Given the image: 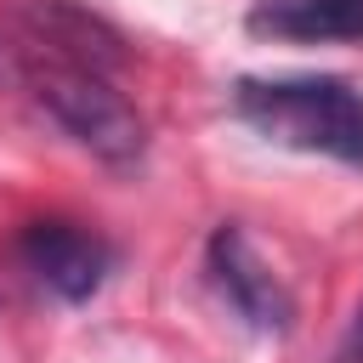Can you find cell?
<instances>
[{"mask_svg":"<svg viewBox=\"0 0 363 363\" xmlns=\"http://www.w3.org/2000/svg\"><path fill=\"white\" fill-rule=\"evenodd\" d=\"M17 261L57 301H91L102 289V278L113 272L108 238L91 227H74V221H28L17 233Z\"/></svg>","mask_w":363,"mask_h":363,"instance_id":"obj_4","label":"cell"},{"mask_svg":"<svg viewBox=\"0 0 363 363\" xmlns=\"http://www.w3.org/2000/svg\"><path fill=\"white\" fill-rule=\"evenodd\" d=\"M23 62V85H28V96L91 153V159H102L108 170H136L142 164V153H147V125H142V113L108 85V74L102 68H91V62H74V57H57V51H45V45H34L28 57H17Z\"/></svg>","mask_w":363,"mask_h":363,"instance_id":"obj_2","label":"cell"},{"mask_svg":"<svg viewBox=\"0 0 363 363\" xmlns=\"http://www.w3.org/2000/svg\"><path fill=\"white\" fill-rule=\"evenodd\" d=\"M329 363H363V306L352 312V323H346V335H340V346H335Z\"/></svg>","mask_w":363,"mask_h":363,"instance_id":"obj_6","label":"cell"},{"mask_svg":"<svg viewBox=\"0 0 363 363\" xmlns=\"http://www.w3.org/2000/svg\"><path fill=\"white\" fill-rule=\"evenodd\" d=\"M233 113L312 159H335L346 170H363V91L335 79V74H289V79H238L233 85Z\"/></svg>","mask_w":363,"mask_h":363,"instance_id":"obj_1","label":"cell"},{"mask_svg":"<svg viewBox=\"0 0 363 363\" xmlns=\"http://www.w3.org/2000/svg\"><path fill=\"white\" fill-rule=\"evenodd\" d=\"M204 272H210L216 295H221L250 329L284 335V329L295 323V295L284 289V278L267 267V255L250 244L244 227L221 221V227L210 233V244H204Z\"/></svg>","mask_w":363,"mask_h":363,"instance_id":"obj_3","label":"cell"},{"mask_svg":"<svg viewBox=\"0 0 363 363\" xmlns=\"http://www.w3.org/2000/svg\"><path fill=\"white\" fill-rule=\"evenodd\" d=\"M244 28L284 45H352L363 40V0H255Z\"/></svg>","mask_w":363,"mask_h":363,"instance_id":"obj_5","label":"cell"},{"mask_svg":"<svg viewBox=\"0 0 363 363\" xmlns=\"http://www.w3.org/2000/svg\"><path fill=\"white\" fill-rule=\"evenodd\" d=\"M6 74H23V62H17V57H11L6 45H0V79H6Z\"/></svg>","mask_w":363,"mask_h":363,"instance_id":"obj_7","label":"cell"}]
</instances>
